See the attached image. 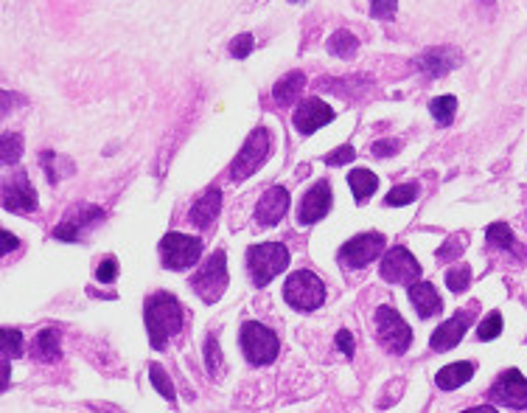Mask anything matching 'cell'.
Here are the masks:
<instances>
[{
	"mask_svg": "<svg viewBox=\"0 0 527 413\" xmlns=\"http://www.w3.org/2000/svg\"><path fill=\"white\" fill-rule=\"evenodd\" d=\"M370 149H373L376 158H390V155H396L401 149V144L396 141V138H387V141H376Z\"/></svg>",
	"mask_w": 527,
	"mask_h": 413,
	"instance_id": "f35d334b",
	"label": "cell"
},
{
	"mask_svg": "<svg viewBox=\"0 0 527 413\" xmlns=\"http://www.w3.org/2000/svg\"><path fill=\"white\" fill-rule=\"evenodd\" d=\"M376 337L390 355H404L412 346V329L393 307H379L376 312Z\"/></svg>",
	"mask_w": 527,
	"mask_h": 413,
	"instance_id": "52a82bcc",
	"label": "cell"
},
{
	"mask_svg": "<svg viewBox=\"0 0 527 413\" xmlns=\"http://www.w3.org/2000/svg\"><path fill=\"white\" fill-rule=\"evenodd\" d=\"M471 321H474V309H463V312H458L455 318L443 321V323L432 332L429 346H432L435 352H449V349H455L458 343L463 340V334H466V329H469Z\"/></svg>",
	"mask_w": 527,
	"mask_h": 413,
	"instance_id": "9a60e30c",
	"label": "cell"
},
{
	"mask_svg": "<svg viewBox=\"0 0 527 413\" xmlns=\"http://www.w3.org/2000/svg\"><path fill=\"white\" fill-rule=\"evenodd\" d=\"M205 366L213 380L221 377V352H219V343L213 334H208V340H205Z\"/></svg>",
	"mask_w": 527,
	"mask_h": 413,
	"instance_id": "d6a6232c",
	"label": "cell"
},
{
	"mask_svg": "<svg viewBox=\"0 0 527 413\" xmlns=\"http://www.w3.org/2000/svg\"><path fill=\"white\" fill-rule=\"evenodd\" d=\"M379 273L387 284H412L421 279V264L404 245H396L385 253Z\"/></svg>",
	"mask_w": 527,
	"mask_h": 413,
	"instance_id": "30bf717a",
	"label": "cell"
},
{
	"mask_svg": "<svg viewBox=\"0 0 527 413\" xmlns=\"http://www.w3.org/2000/svg\"><path fill=\"white\" fill-rule=\"evenodd\" d=\"M149 380H152V385L160 391V396H163V399H169V402H174V399H177V396H174L172 377L166 374V369H163L160 363H152V366H149Z\"/></svg>",
	"mask_w": 527,
	"mask_h": 413,
	"instance_id": "f546056e",
	"label": "cell"
},
{
	"mask_svg": "<svg viewBox=\"0 0 527 413\" xmlns=\"http://www.w3.org/2000/svg\"><path fill=\"white\" fill-rule=\"evenodd\" d=\"M328 209H331V186H328V180H317L306 191L303 202H300L297 220H300V225H312V222L323 220L328 214Z\"/></svg>",
	"mask_w": 527,
	"mask_h": 413,
	"instance_id": "ac0fdd59",
	"label": "cell"
},
{
	"mask_svg": "<svg viewBox=\"0 0 527 413\" xmlns=\"http://www.w3.org/2000/svg\"><path fill=\"white\" fill-rule=\"evenodd\" d=\"M326 48H328L334 56H340V59H351V56L356 54V48H359V40H356L351 31L340 29V31H334V34L328 37Z\"/></svg>",
	"mask_w": 527,
	"mask_h": 413,
	"instance_id": "484cf974",
	"label": "cell"
},
{
	"mask_svg": "<svg viewBox=\"0 0 527 413\" xmlns=\"http://www.w3.org/2000/svg\"><path fill=\"white\" fill-rule=\"evenodd\" d=\"M269 149H272V135L267 127H256L250 132V138L244 141L242 152L236 155V161L231 163V177L239 183V180H247L250 175H256L264 161L269 158Z\"/></svg>",
	"mask_w": 527,
	"mask_h": 413,
	"instance_id": "8992f818",
	"label": "cell"
},
{
	"mask_svg": "<svg viewBox=\"0 0 527 413\" xmlns=\"http://www.w3.org/2000/svg\"><path fill=\"white\" fill-rule=\"evenodd\" d=\"M303 88H306V74L303 71H289L286 76H281L275 82L272 96H275L278 104H292V102H297V96H300Z\"/></svg>",
	"mask_w": 527,
	"mask_h": 413,
	"instance_id": "603a6c76",
	"label": "cell"
},
{
	"mask_svg": "<svg viewBox=\"0 0 527 413\" xmlns=\"http://www.w3.org/2000/svg\"><path fill=\"white\" fill-rule=\"evenodd\" d=\"M337 346H340V352H342L345 357L353 355V337H351L348 329H340V332H337Z\"/></svg>",
	"mask_w": 527,
	"mask_h": 413,
	"instance_id": "60d3db41",
	"label": "cell"
},
{
	"mask_svg": "<svg viewBox=\"0 0 527 413\" xmlns=\"http://www.w3.org/2000/svg\"><path fill=\"white\" fill-rule=\"evenodd\" d=\"M485 234H488V245L502 248V250H510V253H516V256L524 259V250L516 245V236H513V231H510L505 222H494V225H488Z\"/></svg>",
	"mask_w": 527,
	"mask_h": 413,
	"instance_id": "d4e9b609",
	"label": "cell"
},
{
	"mask_svg": "<svg viewBox=\"0 0 527 413\" xmlns=\"http://www.w3.org/2000/svg\"><path fill=\"white\" fill-rule=\"evenodd\" d=\"M463 256V239H446V245L437 248L440 261H458Z\"/></svg>",
	"mask_w": 527,
	"mask_h": 413,
	"instance_id": "74e56055",
	"label": "cell"
},
{
	"mask_svg": "<svg viewBox=\"0 0 527 413\" xmlns=\"http://www.w3.org/2000/svg\"><path fill=\"white\" fill-rule=\"evenodd\" d=\"M31 355L37 363H56L62 357V346H59V329L48 326V329H40L37 337H34V346H31Z\"/></svg>",
	"mask_w": 527,
	"mask_h": 413,
	"instance_id": "44dd1931",
	"label": "cell"
},
{
	"mask_svg": "<svg viewBox=\"0 0 527 413\" xmlns=\"http://www.w3.org/2000/svg\"><path fill=\"white\" fill-rule=\"evenodd\" d=\"M469 282H471V267H469V264H460V267L446 270V287H449L451 293H463V290L469 287Z\"/></svg>",
	"mask_w": 527,
	"mask_h": 413,
	"instance_id": "1f68e13d",
	"label": "cell"
},
{
	"mask_svg": "<svg viewBox=\"0 0 527 413\" xmlns=\"http://www.w3.org/2000/svg\"><path fill=\"white\" fill-rule=\"evenodd\" d=\"M286 267H289V248L281 242H264L247 250V270L256 287H267Z\"/></svg>",
	"mask_w": 527,
	"mask_h": 413,
	"instance_id": "7a4b0ae2",
	"label": "cell"
},
{
	"mask_svg": "<svg viewBox=\"0 0 527 413\" xmlns=\"http://www.w3.org/2000/svg\"><path fill=\"white\" fill-rule=\"evenodd\" d=\"M483 3H494V0H483Z\"/></svg>",
	"mask_w": 527,
	"mask_h": 413,
	"instance_id": "7bdbcfd3",
	"label": "cell"
},
{
	"mask_svg": "<svg viewBox=\"0 0 527 413\" xmlns=\"http://www.w3.org/2000/svg\"><path fill=\"white\" fill-rule=\"evenodd\" d=\"M15 248H17V236H15L12 231H3V256L12 253Z\"/></svg>",
	"mask_w": 527,
	"mask_h": 413,
	"instance_id": "b9f144b4",
	"label": "cell"
},
{
	"mask_svg": "<svg viewBox=\"0 0 527 413\" xmlns=\"http://www.w3.org/2000/svg\"><path fill=\"white\" fill-rule=\"evenodd\" d=\"M331 118H334V110L323 99H306V102L297 104V110L292 115V124L297 127L300 135H312L320 127H326Z\"/></svg>",
	"mask_w": 527,
	"mask_h": 413,
	"instance_id": "2e32d148",
	"label": "cell"
},
{
	"mask_svg": "<svg viewBox=\"0 0 527 413\" xmlns=\"http://www.w3.org/2000/svg\"><path fill=\"white\" fill-rule=\"evenodd\" d=\"M488 396L494 402H499L502 407H516V410H524L527 407V380L521 377V371L516 369H508L496 377V382L491 385Z\"/></svg>",
	"mask_w": 527,
	"mask_h": 413,
	"instance_id": "8fae6325",
	"label": "cell"
},
{
	"mask_svg": "<svg viewBox=\"0 0 527 413\" xmlns=\"http://www.w3.org/2000/svg\"><path fill=\"white\" fill-rule=\"evenodd\" d=\"M429 113L440 127H449L455 121V113H458V99L455 96H437L429 102Z\"/></svg>",
	"mask_w": 527,
	"mask_h": 413,
	"instance_id": "4316f807",
	"label": "cell"
},
{
	"mask_svg": "<svg viewBox=\"0 0 527 413\" xmlns=\"http://www.w3.org/2000/svg\"><path fill=\"white\" fill-rule=\"evenodd\" d=\"M418 200V183H401V186H393L390 194L385 197V202L390 209H399V205H410Z\"/></svg>",
	"mask_w": 527,
	"mask_h": 413,
	"instance_id": "f1b7e54d",
	"label": "cell"
},
{
	"mask_svg": "<svg viewBox=\"0 0 527 413\" xmlns=\"http://www.w3.org/2000/svg\"><path fill=\"white\" fill-rule=\"evenodd\" d=\"M382 250H385V236L379 231H367V234H359V236L348 239L340 248L337 259L342 261V267L353 270V267H367L370 261H376Z\"/></svg>",
	"mask_w": 527,
	"mask_h": 413,
	"instance_id": "9c48e42d",
	"label": "cell"
},
{
	"mask_svg": "<svg viewBox=\"0 0 527 413\" xmlns=\"http://www.w3.org/2000/svg\"><path fill=\"white\" fill-rule=\"evenodd\" d=\"M286 211H289V191L283 186H272L261 194L256 205V222L261 228H272L286 217Z\"/></svg>",
	"mask_w": 527,
	"mask_h": 413,
	"instance_id": "e0dca14e",
	"label": "cell"
},
{
	"mask_svg": "<svg viewBox=\"0 0 527 413\" xmlns=\"http://www.w3.org/2000/svg\"><path fill=\"white\" fill-rule=\"evenodd\" d=\"M460 65V51L451 45H440V48H429L421 56H415V67L426 76V79H440L446 74H451Z\"/></svg>",
	"mask_w": 527,
	"mask_h": 413,
	"instance_id": "4fadbf2b",
	"label": "cell"
},
{
	"mask_svg": "<svg viewBox=\"0 0 527 413\" xmlns=\"http://www.w3.org/2000/svg\"><path fill=\"white\" fill-rule=\"evenodd\" d=\"M353 155H356V149H351V147H340L337 152H328V155H326V163H328V166H345V163L353 161Z\"/></svg>",
	"mask_w": 527,
	"mask_h": 413,
	"instance_id": "ab89813d",
	"label": "cell"
},
{
	"mask_svg": "<svg viewBox=\"0 0 527 413\" xmlns=\"http://www.w3.org/2000/svg\"><path fill=\"white\" fill-rule=\"evenodd\" d=\"M191 290L205 301V304H216L221 298V293L228 290V253L216 250L194 275H191Z\"/></svg>",
	"mask_w": 527,
	"mask_h": 413,
	"instance_id": "277c9868",
	"label": "cell"
},
{
	"mask_svg": "<svg viewBox=\"0 0 527 413\" xmlns=\"http://www.w3.org/2000/svg\"><path fill=\"white\" fill-rule=\"evenodd\" d=\"M183 304L172 295V293H155L149 295L143 304V321L149 329V343L163 352L169 346V340L174 334H180L183 329Z\"/></svg>",
	"mask_w": 527,
	"mask_h": 413,
	"instance_id": "6da1fadb",
	"label": "cell"
},
{
	"mask_svg": "<svg viewBox=\"0 0 527 413\" xmlns=\"http://www.w3.org/2000/svg\"><path fill=\"white\" fill-rule=\"evenodd\" d=\"M239 343H242L244 357H247L253 366H269V363L278 357V352H281L278 334H275L272 329H267L264 323H258V321L242 323Z\"/></svg>",
	"mask_w": 527,
	"mask_h": 413,
	"instance_id": "5b68a950",
	"label": "cell"
},
{
	"mask_svg": "<svg viewBox=\"0 0 527 413\" xmlns=\"http://www.w3.org/2000/svg\"><path fill=\"white\" fill-rule=\"evenodd\" d=\"M283 298L297 312H315L326 301V287L312 270H294L283 284Z\"/></svg>",
	"mask_w": 527,
	"mask_h": 413,
	"instance_id": "3957f363",
	"label": "cell"
},
{
	"mask_svg": "<svg viewBox=\"0 0 527 413\" xmlns=\"http://www.w3.org/2000/svg\"><path fill=\"white\" fill-rule=\"evenodd\" d=\"M104 220V211L99 209V205H79L76 211H73L70 217H65V222H59L53 228V239L59 242H79L82 231L90 228V225H99Z\"/></svg>",
	"mask_w": 527,
	"mask_h": 413,
	"instance_id": "5bb4252c",
	"label": "cell"
},
{
	"mask_svg": "<svg viewBox=\"0 0 527 413\" xmlns=\"http://www.w3.org/2000/svg\"><path fill=\"white\" fill-rule=\"evenodd\" d=\"M96 279L101 284H112L118 279V259L115 256H104L101 259V264L96 267Z\"/></svg>",
	"mask_w": 527,
	"mask_h": 413,
	"instance_id": "8d00e7d4",
	"label": "cell"
},
{
	"mask_svg": "<svg viewBox=\"0 0 527 413\" xmlns=\"http://www.w3.org/2000/svg\"><path fill=\"white\" fill-rule=\"evenodd\" d=\"M0 147H3V152H0V161H3V166H12L23 158V138L17 132H3L0 135Z\"/></svg>",
	"mask_w": 527,
	"mask_h": 413,
	"instance_id": "83f0119b",
	"label": "cell"
},
{
	"mask_svg": "<svg viewBox=\"0 0 527 413\" xmlns=\"http://www.w3.org/2000/svg\"><path fill=\"white\" fill-rule=\"evenodd\" d=\"M219 211H221V191H219V188H208V191L194 202V209H191L188 220H191L194 228L208 231V228L216 222Z\"/></svg>",
	"mask_w": 527,
	"mask_h": 413,
	"instance_id": "d6986e66",
	"label": "cell"
},
{
	"mask_svg": "<svg viewBox=\"0 0 527 413\" xmlns=\"http://www.w3.org/2000/svg\"><path fill=\"white\" fill-rule=\"evenodd\" d=\"M3 209L12 214H28L37 209V191L26 172H15L3 180Z\"/></svg>",
	"mask_w": 527,
	"mask_h": 413,
	"instance_id": "7c38bea8",
	"label": "cell"
},
{
	"mask_svg": "<svg viewBox=\"0 0 527 413\" xmlns=\"http://www.w3.org/2000/svg\"><path fill=\"white\" fill-rule=\"evenodd\" d=\"M202 256V239L196 236H185V234H166L160 239V259L166 270H188L191 264H196Z\"/></svg>",
	"mask_w": 527,
	"mask_h": 413,
	"instance_id": "ba28073f",
	"label": "cell"
},
{
	"mask_svg": "<svg viewBox=\"0 0 527 413\" xmlns=\"http://www.w3.org/2000/svg\"><path fill=\"white\" fill-rule=\"evenodd\" d=\"M348 183L353 188V200L359 205H365L370 200V194L376 191V186H379V177H376L373 172H367V169H356V172L348 175Z\"/></svg>",
	"mask_w": 527,
	"mask_h": 413,
	"instance_id": "cb8c5ba5",
	"label": "cell"
},
{
	"mask_svg": "<svg viewBox=\"0 0 527 413\" xmlns=\"http://www.w3.org/2000/svg\"><path fill=\"white\" fill-rule=\"evenodd\" d=\"M0 352H3V357H20L23 355V332L6 326L0 332Z\"/></svg>",
	"mask_w": 527,
	"mask_h": 413,
	"instance_id": "4dcf8cb0",
	"label": "cell"
},
{
	"mask_svg": "<svg viewBox=\"0 0 527 413\" xmlns=\"http://www.w3.org/2000/svg\"><path fill=\"white\" fill-rule=\"evenodd\" d=\"M370 3V15L376 20H393L399 12V0H367Z\"/></svg>",
	"mask_w": 527,
	"mask_h": 413,
	"instance_id": "d590c367",
	"label": "cell"
},
{
	"mask_svg": "<svg viewBox=\"0 0 527 413\" xmlns=\"http://www.w3.org/2000/svg\"><path fill=\"white\" fill-rule=\"evenodd\" d=\"M253 48H256L253 34H239V37H233L231 45H228V51H231L233 59H247V56L253 54Z\"/></svg>",
	"mask_w": 527,
	"mask_h": 413,
	"instance_id": "e575fe53",
	"label": "cell"
},
{
	"mask_svg": "<svg viewBox=\"0 0 527 413\" xmlns=\"http://www.w3.org/2000/svg\"><path fill=\"white\" fill-rule=\"evenodd\" d=\"M474 371H477L474 363H451V366H446V369H440L435 374V382H437L440 391H455V388L466 385L474 377Z\"/></svg>",
	"mask_w": 527,
	"mask_h": 413,
	"instance_id": "7402d4cb",
	"label": "cell"
},
{
	"mask_svg": "<svg viewBox=\"0 0 527 413\" xmlns=\"http://www.w3.org/2000/svg\"><path fill=\"white\" fill-rule=\"evenodd\" d=\"M410 301H412V307H415V312L426 321V318H435L437 312H440V295H437V290L429 284V282H412L410 284Z\"/></svg>",
	"mask_w": 527,
	"mask_h": 413,
	"instance_id": "ffe728a7",
	"label": "cell"
},
{
	"mask_svg": "<svg viewBox=\"0 0 527 413\" xmlns=\"http://www.w3.org/2000/svg\"><path fill=\"white\" fill-rule=\"evenodd\" d=\"M499 334H502V315H499V312L485 315L483 323H480V329H477V337H480V340H494V337H499Z\"/></svg>",
	"mask_w": 527,
	"mask_h": 413,
	"instance_id": "836d02e7",
	"label": "cell"
}]
</instances>
